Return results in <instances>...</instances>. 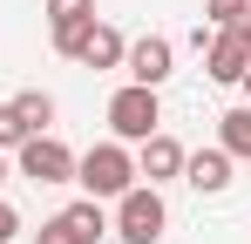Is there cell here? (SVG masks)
I'll use <instances>...</instances> for the list:
<instances>
[{
	"instance_id": "cell-1",
	"label": "cell",
	"mask_w": 251,
	"mask_h": 244,
	"mask_svg": "<svg viewBox=\"0 0 251 244\" xmlns=\"http://www.w3.org/2000/svg\"><path fill=\"white\" fill-rule=\"evenodd\" d=\"M75 183H82L95 203H116L129 183H136V156H129V143L109 136V143H95L88 156H75Z\"/></svg>"
},
{
	"instance_id": "cell-2",
	"label": "cell",
	"mask_w": 251,
	"mask_h": 244,
	"mask_svg": "<svg viewBox=\"0 0 251 244\" xmlns=\"http://www.w3.org/2000/svg\"><path fill=\"white\" fill-rule=\"evenodd\" d=\"M109 231H116L123 244H156V238L170 231V203H163V190H156V183H129L123 197H116Z\"/></svg>"
},
{
	"instance_id": "cell-3",
	"label": "cell",
	"mask_w": 251,
	"mask_h": 244,
	"mask_svg": "<svg viewBox=\"0 0 251 244\" xmlns=\"http://www.w3.org/2000/svg\"><path fill=\"white\" fill-rule=\"evenodd\" d=\"M156 129H163V102H156V88L123 81V88L109 95V136H116V143H150Z\"/></svg>"
},
{
	"instance_id": "cell-4",
	"label": "cell",
	"mask_w": 251,
	"mask_h": 244,
	"mask_svg": "<svg viewBox=\"0 0 251 244\" xmlns=\"http://www.w3.org/2000/svg\"><path fill=\"white\" fill-rule=\"evenodd\" d=\"M54 54H68V61H82V68H123V54H129V41L109 27V21H88V27H75V34H61L54 41Z\"/></svg>"
},
{
	"instance_id": "cell-5",
	"label": "cell",
	"mask_w": 251,
	"mask_h": 244,
	"mask_svg": "<svg viewBox=\"0 0 251 244\" xmlns=\"http://www.w3.org/2000/svg\"><path fill=\"white\" fill-rule=\"evenodd\" d=\"M14 163H21L27 183H75V149L54 143V136H27V143L14 149Z\"/></svg>"
},
{
	"instance_id": "cell-6",
	"label": "cell",
	"mask_w": 251,
	"mask_h": 244,
	"mask_svg": "<svg viewBox=\"0 0 251 244\" xmlns=\"http://www.w3.org/2000/svg\"><path fill=\"white\" fill-rule=\"evenodd\" d=\"M123 75L136 81V88H163V81L176 75V41H163V34H143V41H129V54H123Z\"/></svg>"
},
{
	"instance_id": "cell-7",
	"label": "cell",
	"mask_w": 251,
	"mask_h": 244,
	"mask_svg": "<svg viewBox=\"0 0 251 244\" xmlns=\"http://www.w3.org/2000/svg\"><path fill=\"white\" fill-rule=\"evenodd\" d=\"M204 68H210V81L238 88V81H245V68H251L245 34H238V27H210V41H204Z\"/></svg>"
},
{
	"instance_id": "cell-8",
	"label": "cell",
	"mask_w": 251,
	"mask_h": 244,
	"mask_svg": "<svg viewBox=\"0 0 251 244\" xmlns=\"http://www.w3.org/2000/svg\"><path fill=\"white\" fill-rule=\"evenodd\" d=\"M183 156H190V149H183L176 136L156 129L150 143H136V183H156V190H163L170 176H183Z\"/></svg>"
},
{
	"instance_id": "cell-9",
	"label": "cell",
	"mask_w": 251,
	"mask_h": 244,
	"mask_svg": "<svg viewBox=\"0 0 251 244\" xmlns=\"http://www.w3.org/2000/svg\"><path fill=\"white\" fill-rule=\"evenodd\" d=\"M183 183H190L197 197H224V190H231V156H224V149H197V156H183Z\"/></svg>"
},
{
	"instance_id": "cell-10",
	"label": "cell",
	"mask_w": 251,
	"mask_h": 244,
	"mask_svg": "<svg viewBox=\"0 0 251 244\" xmlns=\"http://www.w3.org/2000/svg\"><path fill=\"white\" fill-rule=\"evenodd\" d=\"M41 14H48V41H61V34H75V27L95 21V0H48Z\"/></svg>"
},
{
	"instance_id": "cell-11",
	"label": "cell",
	"mask_w": 251,
	"mask_h": 244,
	"mask_svg": "<svg viewBox=\"0 0 251 244\" xmlns=\"http://www.w3.org/2000/svg\"><path fill=\"white\" fill-rule=\"evenodd\" d=\"M217 149L238 163L245 156L251 163V109H231V116H217Z\"/></svg>"
},
{
	"instance_id": "cell-12",
	"label": "cell",
	"mask_w": 251,
	"mask_h": 244,
	"mask_svg": "<svg viewBox=\"0 0 251 244\" xmlns=\"http://www.w3.org/2000/svg\"><path fill=\"white\" fill-rule=\"evenodd\" d=\"M14 109H21V122H27V136H48V122H54V95H48V88H21Z\"/></svg>"
},
{
	"instance_id": "cell-13",
	"label": "cell",
	"mask_w": 251,
	"mask_h": 244,
	"mask_svg": "<svg viewBox=\"0 0 251 244\" xmlns=\"http://www.w3.org/2000/svg\"><path fill=\"white\" fill-rule=\"evenodd\" d=\"M68 217H75V231H82L88 244H95V238H109V210H102V203H95V197H82V203H68Z\"/></svg>"
},
{
	"instance_id": "cell-14",
	"label": "cell",
	"mask_w": 251,
	"mask_h": 244,
	"mask_svg": "<svg viewBox=\"0 0 251 244\" xmlns=\"http://www.w3.org/2000/svg\"><path fill=\"white\" fill-rule=\"evenodd\" d=\"M34 244H88V238L75 231V217H68V210H54L41 231H34Z\"/></svg>"
},
{
	"instance_id": "cell-15",
	"label": "cell",
	"mask_w": 251,
	"mask_h": 244,
	"mask_svg": "<svg viewBox=\"0 0 251 244\" xmlns=\"http://www.w3.org/2000/svg\"><path fill=\"white\" fill-rule=\"evenodd\" d=\"M251 14V0H204V27H238Z\"/></svg>"
},
{
	"instance_id": "cell-16",
	"label": "cell",
	"mask_w": 251,
	"mask_h": 244,
	"mask_svg": "<svg viewBox=\"0 0 251 244\" xmlns=\"http://www.w3.org/2000/svg\"><path fill=\"white\" fill-rule=\"evenodd\" d=\"M21 143H27V122L14 102H0V149H21Z\"/></svg>"
},
{
	"instance_id": "cell-17",
	"label": "cell",
	"mask_w": 251,
	"mask_h": 244,
	"mask_svg": "<svg viewBox=\"0 0 251 244\" xmlns=\"http://www.w3.org/2000/svg\"><path fill=\"white\" fill-rule=\"evenodd\" d=\"M21 238V210H14V203H0V244H14Z\"/></svg>"
},
{
	"instance_id": "cell-18",
	"label": "cell",
	"mask_w": 251,
	"mask_h": 244,
	"mask_svg": "<svg viewBox=\"0 0 251 244\" xmlns=\"http://www.w3.org/2000/svg\"><path fill=\"white\" fill-rule=\"evenodd\" d=\"M238 34H245V48H251V14H245V21H238Z\"/></svg>"
},
{
	"instance_id": "cell-19",
	"label": "cell",
	"mask_w": 251,
	"mask_h": 244,
	"mask_svg": "<svg viewBox=\"0 0 251 244\" xmlns=\"http://www.w3.org/2000/svg\"><path fill=\"white\" fill-rule=\"evenodd\" d=\"M238 88H245V95H251V68H245V81H238Z\"/></svg>"
},
{
	"instance_id": "cell-20",
	"label": "cell",
	"mask_w": 251,
	"mask_h": 244,
	"mask_svg": "<svg viewBox=\"0 0 251 244\" xmlns=\"http://www.w3.org/2000/svg\"><path fill=\"white\" fill-rule=\"evenodd\" d=\"M0 183H7V156H0Z\"/></svg>"
}]
</instances>
